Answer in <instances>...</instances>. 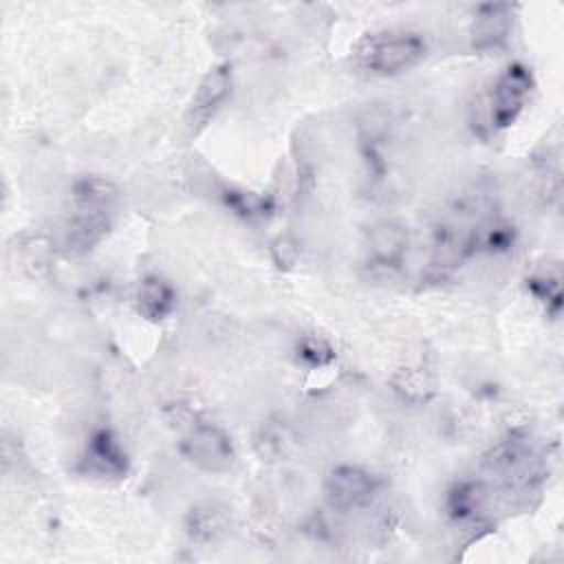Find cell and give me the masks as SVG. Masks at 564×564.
<instances>
[{
	"label": "cell",
	"mask_w": 564,
	"mask_h": 564,
	"mask_svg": "<svg viewBox=\"0 0 564 564\" xmlns=\"http://www.w3.org/2000/svg\"><path fill=\"white\" fill-rule=\"evenodd\" d=\"M75 214L64 227V247L68 253L90 251L108 231L117 189L104 178H84L75 185Z\"/></svg>",
	"instance_id": "cell-1"
},
{
	"label": "cell",
	"mask_w": 564,
	"mask_h": 564,
	"mask_svg": "<svg viewBox=\"0 0 564 564\" xmlns=\"http://www.w3.org/2000/svg\"><path fill=\"white\" fill-rule=\"evenodd\" d=\"M531 86V73L522 64H511L496 77V82L482 97L480 110V121L487 126L489 132H498L518 119L529 99Z\"/></svg>",
	"instance_id": "cell-2"
},
{
	"label": "cell",
	"mask_w": 564,
	"mask_h": 564,
	"mask_svg": "<svg viewBox=\"0 0 564 564\" xmlns=\"http://www.w3.org/2000/svg\"><path fill=\"white\" fill-rule=\"evenodd\" d=\"M425 53L421 35L410 31H388L372 35L359 48L361 64L375 75H397L412 68Z\"/></svg>",
	"instance_id": "cell-3"
},
{
	"label": "cell",
	"mask_w": 564,
	"mask_h": 564,
	"mask_svg": "<svg viewBox=\"0 0 564 564\" xmlns=\"http://www.w3.org/2000/svg\"><path fill=\"white\" fill-rule=\"evenodd\" d=\"M183 456L205 471H223L234 463V445L229 436L216 425H194L183 443Z\"/></svg>",
	"instance_id": "cell-4"
},
{
	"label": "cell",
	"mask_w": 564,
	"mask_h": 564,
	"mask_svg": "<svg viewBox=\"0 0 564 564\" xmlns=\"http://www.w3.org/2000/svg\"><path fill=\"white\" fill-rule=\"evenodd\" d=\"M377 494V480L361 467L341 465L335 467L326 478V498L335 509H359L366 507Z\"/></svg>",
	"instance_id": "cell-5"
},
{
	"label": "cell",
	"mask_w": 564,
	"mask_h": 564,
	"mask_svg": "<svg viewBox=\"0 0 564 564\" xmlns=\"http://www.w3.org/2000/svg\"><path fill=\"white\" fill-rule=\"evenodd\" d=\"M82 463L86 474H93L99 478H119L128 469L126 452L115 438V434L108 430H99L90 436Z\"/></svg>",
	"instance_id": "cell-6"
},
{
	"label": "cell",
	"mask_w": 564,
	"mask_h": 564,
	"mask_svg": "<svg viewBox=\"0 0 564 564\" xmlns=\"http://www.w3.org/2000/svg\"><path fill=\"white\" fill-rule=\"evenodd\" d=\"M229 93H231V68L227 64H220L200 79L192 97V106H189L192 126H205L216 115V110L225 104Z\"/></svg>",
	"instance_id": "cell-7"
},
{
	"label": "cell",
	"mask_w": 564,
	"mask_h": 564,
	"mask_svg": "<svg viewBox=\"0 0 564 564\" xmlns=\"http://www.w3.org/2000/svg\"><path fill=\"white\" fill-rule=\"evenodd\" d=\"M511 7L509 4H482L471 24V46L478 51H491L507 42L511 33Z\"/></svg>",
	"instance_id": "cell-8"
},
{
	"label": "cell",
	"mask_w": 564,
	"mask_h": 564,
	"mask_svg": "<svg viewBox=\"0 0 564 564\" xmlns=\"http://www.w3.org/2000/svg\"><path fill=\"white\" fill-rule=\"evenodd\" d=\"M366 245L375 262L394 267L408 251V231L397 220H377L366 231Z\"/></svg>",
	"instance_id": "cell-9"
},
{
	"label": "cell",
	"mask_w": 564,
	"mask_h": 564,
	"mask_svg": "<svg viewBox=\"0 0 564 564\" xmlns=\"http://www.w3.org/2000/svg\"><path fill=\"white\" fill-rule=\"evenodd\" d=\"M176 306L174 286L161 275H148L141 280L137 291V308L145 319L159 322L167 317Z\"/></svg>",
	"instance_id": "cell-10"
},
{
	"label": "cell",
	"mask_w": 564,
	"mask_h": 564,
	"mask_svg": "<svg viewBox=\"0 0 564 564\" xmlns=\"http://www.w3.org/2000/svg\"><path fill=\"white\" fill-rule=\"evenodd\" d=\"M482 498H485V494L478 482H458L449 491L447 505H449V511L454 518H467L474 511H478Z\"/></svg>",
	"instance_id": "cell-11"
},
{
	"label": "cell",
	"mask_w": 564,
	"mask_h": 564,
	"mask_svg": "<svg viewBox=\"0 0 564 564\" xmlns=\"http://www.w3.org/2000/svg\"><path fill=\"white\" fill-rule=\"evenodd\" d=\"M297 352L300 357L311 364V366H324L328 364L335 355H333V348L322 339V337H313V335H306L300 346H297Z\"/></svg>",
	"instance_id": "cell-12"
},
{
	"label": "cell",
	"mask_w": 564,
	"mask_h": 564,
	"mask_svg": "<svg viewBox=\"0 0 564 564\" xmlns=\"http://www.w3.org/2000/svg\"><path fill=\"white\" fill-rule=\"evenodd\" d=\"M227 203L240 212V214H258L260 212V198L245 194V192H227Z\"/></svg>",
	"instance_id": "cell-13"
}]
</instances>
